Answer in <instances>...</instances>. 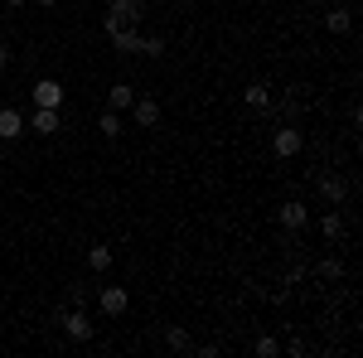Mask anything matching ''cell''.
I'll return each instance as SVG.
<instances>
[{"label": "cell", "instance_id": "cell-16", "mask_svg": "<svg viewBox=\"0 0 363 358\" xmlns=\"http://www.w3.org/2000/svg\"><path fill=\"white\" fill-rule=\"evenodd\" d=\"M97 126H102V136H107V140H116V136H121V111L102 107V116H97Z\"/></svg>", "mask_w": 363, "mask_h": 358}, {"label": "cell", "instance_id": "cell-6", "mask_svg": "<svg viewBox=\"0 0 363 358\" xmlns=\"http://www.w3.org/2000/svg\"><path fill=\"white\" fill-rule=\"evenodd\" d=\"M29 97H34V107H58L63 111V83H58V78H39V83L29 87Z\"/></svg>", "mask_w": 363, "mask_h": 358}, {"label": "cell", "instance_id": "cell-19", "mask_svg": "<svg viewBox=\"0 0 363 358\" xmlns=\"http://www.w3.org/2000/svg\"><path fill=\"white\" fill-rule=\"evenodd\" d=\"M140 54L160 58V54H165V39H160V34H140Z\"/></svg>", "mask_w": 363, "mask_h": 358}, {"label": "cell", "instance_id": "cell-23", "mask_svg": "<svg viewBox=\"0 0 363 358\" xmlns=\"http://www.w3.org/2000/svg\"><path fill=\"white\" fill-rule=\"evenodd\" d=\"M5 68H10V49L0 44V73H5Z\"/></svg>", "mask_w": 363, "mask_h": 358}, {"label": "cell", "instance_id": "cell-8", "mask_svg": "<svg viewBox=\"0 0 363 358\" xmlns=\"http://www.w3.org/2000/svg\"><path fill=\"white\" fill-rule=\"evenodd\" d=\"M281 228H286V233H301V228H310V208L306 203H301V198H291V203H281Z\"/></svg>", "mask_w": 363, "mask_h": 358}, {"label": "cell", "instance_id": "cell-2", "mask_svg": "<svg viewBox=\"0 0 363 358\" xmlns=\"http://www.w3.org/2000/svg\"><path fill=\"white\" fill-rule=\"evenodd\" d=\"M272 150H277L281 160H296V155L306 150V131H301L296 121H286V126H277V131H272Z\"/></svg>", "mask_w": 363, "mask_h": 358}, {"label": "cell", "instance_id": "cell-26", "mask_svg": "<svg viewBox=\"0 0 363 358\" xmlns=\"http://www.w3.org/2000/svg\"><path fill=\"white\" fill-rule=\"evenodd\" d=\"M301 5H325V0H301Z\"/></svg>", "mask_w": 363, "mask_h": 358}, {"label": "cell", "instance_id": "cell-24", "mask_svg": "<svg viewBox=\"0 0 363 358\" xmlns=\"http://www.w3.org/2000/svg\"><path fill=\"white\" fill-rule=\"evenodd\" d=\"M5 5H10V10H20V5H25V0H5Z\"/></svg>", "mask_w": 363, "mask_h": 358}, {"label": "cell", "instance_id": "cell-21", "mask_svg": "<svg viewBox=\"0 0 363 358\" xmlns=\"http://www.w3.org/2000/svg\"><path fill=\"white\" fill-rule=\"evenodd\" d=\"M320 276L339 281V276H344V262H339V257H325V262H320Z\"/></svg>", "mask_w": 363, "mask_h": 358}, {"label": "cell", "instance_id": "cell-4", "mask_svg": "<svg viewBox=\"0 0 363 358\" xmlns=\"http://www.w3.org/2000/svg\"><path fill=\"white\" fill-rule=\"evenodd\" d=\"M131 121H136V131H155V126H160V102L145 97V92H136V102H131Z\"/></svg>", "mask_w": 363, "mask_h": 358}, {"label": "cell", "instance_id": "cell-25", "mask_svg": "<svg viewBox=\"0 0 363 358\" xmlns=\"http://www.w3.org/2000/svg\"><path fill=\"white\" fill-rule=\"evenodd\" d=\"M39 5H44V10H49V5H58V0H39Z\"/></svg>", "mask_w": 363, "mask_h": 358}, {"label": "cell", "instance_id": "cell-12", "mask_svg": "<svg viewBox=\"0 0 363 358\" xmlns=\"http://www.w3.org/2000/svg\"><path fill=\"white\" fill-rule=\"evenodd\" d=\"M325 29H330V34H349V29H354V10H349V5H335V10L325 15Z\"/></svg>", "mask_w": 363, "mask_h": 358}, {"label": "cell", "instance_id": "cell-10", "mask_svg": "<svg viewBox=\"0 0 363 358\" xmlns=\"http://www.w3.org/2000/svg\"><path fill=\"white\" fill-rule=\"evenodd\" d=\"M320 194H325L330 203H344V198H349V179H344L339 169H325V174H320Z\"/></svg>", "mask_w": 363, "mask_h": 358}, {"label": "cell", "instance_id": "cell-20", "mask_svg": "<svg viewBox=\"0 0 363 358\" xmlns=\"http://www.w3.org/2000/svg\"><path fill=\"white\" fill-rule=\"evenodd\" d=\"M252 349H257V358H277V354H281V344L272 339V334H262V339H257Z\"/></svg>", "mask_w": 363, "mask_h": 358}, {"label": "cell", "instance_id": "cell-13", "mask_svg": "<svg viewBox=\"0 0 363 358\" xmlns=\"http://www.w3.org/2000/svg\"><path fill=\"white\" fill-rule=\"evenodd\" d=\"M320 233H325L330 242L344 237V213H339V203H330V213H320Z\"/></svg>", "mask_w": 363, "mask_h": 358}, {"label": "cell", "instance_id": "cell-17", "mask_svg": "<svg viewBox=\"0 0 363 358\" xmlns=\"http://www.w3.org/2000/svg\"><path fill=\"white\" fill-rule=\"evenodd\" d=\"M87 267H92V272H107V267H112V247H102V242L87 247Z\"/></svg>", "mask_w": 363, "mask_h": 358}, {"label": "cell", "instance_id": "cell-5", "mask_svg": "<svg viewBox=\"0 0 363 358\" xmlns=\"http://www.w3.org/2000/svg\"><path fill=\"white\" fill-rule=\"evenodd\" d=\"M25 126L34 131V136H58L63 111H58V107H34V116H25Z\"/></svg>", "mask_w": 363, "mask_h": 358}, {"label": "cell", "instance_id": "cell-15", "mask_svg": "<svg viewBox=\"0 0 363 358\" xmlns=\"http://www.w3.org/2000/svg\"><path fill=\"white\" fill-rule=\"evenodd\" d=\"M107 39H112V49H121V54H140V29H112Z\"/></svg>", "mask_w": 363, "mask_h": 358}, {"label": "cell", "instance_id": "cell-18", "mask_svg": "<svg viewBox=\"0 0 363 358\" xmlns=\"http://www.w3.org/2000/svg\"><path fill=\"white\" fill-rule=\"evenodd\" d=\"M165 344L174 349V354H184V349H189V330H184V325H169V330H165Z\"/></svg>", "mask_w": 363, "mask_h": 358}, {"label": "cell", "instance_id": "cell-1", "mask_svg": "<svg viewBox=\"0 0 363 358\" xmlns=\"http://www.w3.org/2000/svg\"><path fill=\"white\" fill-rule=\"evenodd\" d=\"M140 0H112L107 10H102V34H112V29H140Z\"/></svg>", "mask_w": 363, "mask_h": 358}, {"label": "cell", "instance_id": "cell-7", "mask_svg": "<svg viewBox=\"0 0 363 358\" xmlns=\"http://www.w3.org/2000/svg\"><path fill=\"white\" fill-rule=\"evenodd\" d=\"M97 305H102V315H126V305H131V296H126V286H102L97 291Z\"/></svg>", "mask_w": 363, "mask_h": 358}, {"label": "cell", "instance_id": "cell-14", "mask_svg": "<svg viewBox=\"0 0 363 358\" xmlns=\"http://www.w3.org/2000/svg\"><path fill=\"white\" fill-rule=\"evenodd\" d=\"M131 102H136V87H131V83H112L107 107H112V111H131Z\"/></svg>", "mask_w": 363, "mask_h": 358}, {"label": "cell", "instance_id": "cell-3", "mask_svg": "<svg viewBox=\"0 0 363 358\" xmlns=\"http://www.w3.org/2000/svg\"><path fill=\"white\" fill-rule=\"evenodd\" d=\"M63 334H68L73 344H87V339L97 334V325L87 320V310H83V305H68V310H63Z\"/></svg>", "mask_w": 363, "mask_h": 358}, {"label": "cell", "instance_id": "cell-9", "mask_svg": "<svg viewBox=\"0 0 363 358\" xmlns=\"http://www.w3.org/2000/svg\"><path fill=\"white\" fill-rule=\"evenodd\" d=\"M29 126H25V111L20 107H0V140H20Z\"/></svg>", "mask_w": 363, "mask_h": 358}, {"label": "cell", "instance_id": "cell-11", "mask_svg": "<svg viewBox=\"0 0 363 358\" xmlns=\"http://www.w3.org/2000/svg\"><path fill=\"white\" fill-rule=\"evenodd\" d=\"M242 102H247L252 111H272V102H277V97H272V87H267V83H252L247 92H242Z\"/></svg>", "mask_w": 363, "mask_h": 358}, {"label": "cell", "instance_id": "cell-22", "mask_svg": "<svg viewBox=\"0 0 363 358\" xmlns=\"http://www.w3.org/2000/svg\"><path fill=\"white\" fill-rule=\"evenodd\" d=\"M68 305H87V291H83V286H68Z\"/></svg>", "mask_w": 363, "mask_h": 358}]
</instances>
